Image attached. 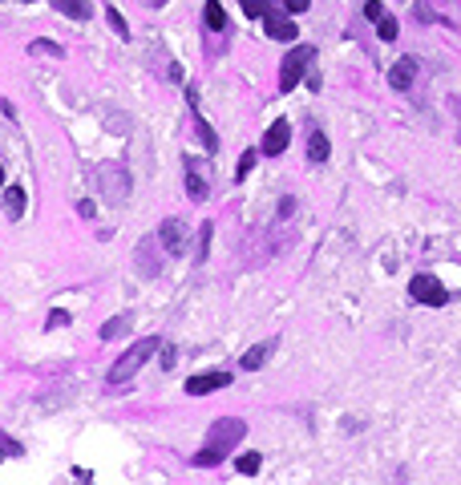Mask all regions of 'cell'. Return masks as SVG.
Returning <instances> with one entry per match:
<instances>
[{
  "instance_id": "obj_1",
  "label": "cell",
  "mask_w": 461,
  "mask_h": 485,
  "mask_svg": "<svg viewBox=\"0 0 461 485\" xmlns=\"http://www.w3.org/2000/svg\"><path fill=\"white\" fill-rule=\"evenodd\" d=\"M158 348H162V340H158V336L138 340L134 348H125L122 356H118V364L110 368V385H122V380H130V376H134L138 368H142V364H146V360H150V356H154Z\"/></svg>"
},
{
  "instance_id": "obj_2",
  "label": "cell",
  "mask_w": 461,
  "mask_h": 485,
  "mask_svg": "<svg viewBox=\"0 0 461 485\" xmlns=\"http://www.w3.org/2000/svg\"><path fill=\"white\" fill-rule=\"evenodd\" d=\"M316 61V49L312 45H299V49H291L284 57V65H279V93H291V89L304 81V69Z\"/></svg>"
},
{
  "instance_id": "obj_3",
  "label": "cell",
  "mask_w": 461,
  "mask_h": 485,
  "mask_svg": "<svg viewBox=\"0 0 461 485\" xmlns=\"http://www.w3.org/2000/svg\"><path fill=\"white\" fill-rule=\"evenodd\" d=\"M409 296L417 299V303H425V308H445L449 291L441 287V279H437V275L421 271V275H413V279H409Z\"/></svg>"
},
{
  "instance_id": "obj_4",
  "label": "cell",
  "mask_w": 461,
  "mask_h": 485,
  "mask_svg": "<svg viewBox=\"0 0 461 485\" xmlns=\"http://www.w3.org/2000/svg\"><path fill=\"white\" fill-rule=\"evenodd\" d=\"M231 429H243V421H219L211 429V445L199 449V457H195V465H214V461H223V453L231 449V441L235 437H227Z\"/></svg>"
},
{
  "instance_id": "obj_5",
  "label": "cell",
  "mask_w": 461,
  "mask_h": 485,
  "mask_svg": "<svg viewBox=\"0 0 461 485\" xmlns=\"http://www.w3.org/2000/svg\"><path fill=\"white\" fill-rule=\"evenodd\" d=\"M287 142H291V122H284V118H279V122H271L267 125V134H263V154H284L287 150Z\"/></svg>"
},
{
  "instance_id": "obj_6",
  "label": "cell",
  "mask_w": 461,
  "mask_h": 485,
  "mask_svg": "<svg viewBox=\"0 0 461 485\" xmlns=\"http://www.w3.org/2000/svg\"><path fill=\"white\" fill-rule=\"evenodd\" d=\"M231 385V372H202V376H190L187 380V392L190 397H207L214 388H227Z\"/></svg>"
},
{
  "instance_id": "obj_7",
  "label": "cell",
  "mask_w": 461,
  "mask_h": 485,
  "mask_svg": "<svg viewBox=\"0 0 461 485\" xmlns=\"http://www.w3.org/2000/svg\"><path fill=\"white\" fill-rule=\"evenodd\" d=\"M263 28H267V37H271V41H296V37H299L296 21H287V16H275V13L263 16Z\"/></svg>"
},
{
  "instance_id": "obj_8",
  "label": "cell",
  "mask_w": 461,
  "mask_h": 485,
  "mask_svg": "<svg viewBox=\"0 0 461 485\" xmlns=\"http://www.w3.org/2000/svg\"><path fill=\"white\" fill-rule=\"evenodd\" d=\"M271 352H275V340H259L255 348H247V352H243V360H239V364H243V372H259Z\"/></svg>"
},
{
  "instance_id": "obj_9",
  "label": "cell",
  "mask_w": 461,
  "mask_h": 485,
  "mask_svg": "<svg viewBox=\"0 0 461 485\" xmlns=\"http://www.w3.org/2000/svg\"><path fill=\"white\" fill-rule=\"evenodd\" d=\"M158 235H162V243H166V251H170V255H182V247H187V235H182V223H178V219H166Z\"/></svg>"
},
{
  "instance_id": "obj_10",
  "label": "cell",
  "mask_w": 461,
  "mask_h": 485,
  "mask_svg": "<svg viewBox=\"0 0 461 485\" xmlns=\"http://www.w3.org/2000/svg\"><path fill=\"white\" fill-rule=\"evenodd\" d=\"M413 77H417V61L413 57H400L397 65H393V73H388V81H393V89H409Z\"/></svg>"
},
{
  "instance_id": "obj_11",
  "label": "cell",
  "mask_w": 461,
  "mask_h": 485,
  "mask_svg": "<svg viewBox=\"0 0 461 485\" xmlns=\"http://www.w3.org/2000/svg\"><path fill=\"white\" fill-rule=\"evenodd\" d=\"M202 21H207V28H211V33H223V28H227L223 4H219V0H207V4H202Z\"/></svg>"
},
{
  "instance_id": "obj_12",
  "label": "cell",
  "mask_w": 461,
  "mask_h": 485,
  "mask_svg": "<svg viewBox=\"0 0 461 485\" xmlns=\"http://www.w3.org/2000/svg\"><path fill=\"white\" fill-rule=\"evenodd\" d=\"M4 214H9L13 223L25 214V190L21 187H4Z\"/></svg>"
},
{
  "instance_id": "obj_13",
  "label": "cell",
  "mask_w": 461,
  "mask_h": 485,
  "mask_svg": "<svg viewBox=\"0 0 461 485\" xmlns=\"http://www.w3.org/2000/svg\"><path fill=\"white\" fill-rule=\"evenodd\" d=\"M328 154H332V146H328V134L312 130V134H308V162H328Z\"/></svg>"
},
{
  "instance_id": "obj_14",
  "label": "cell",
  "mask_w": 461,
  "mask_h": 485,
  "mask_svg": "<svg viewBox=\"0 0 461 485\" xmlns=\"http://www.w3.org/2000/svg\"><path fill=\"white\" fill-rule=\"evenodd\" d=\"M57 9L65 16H73V21H86L89 16V0H57Z\"/></svg>"
},
{
  "instance_id": "obj_15",
  "label": "cell",
  "mask_w": 461,
  "mask_h": 485,
  "mask_svg": "<svg viewBox=\"0 0 461 485\" xmlns=\"http://www.w3.org/2000/svg\"><path fill=\"white\" fill-rule=\"evenodd\" d=\"M259 465H263V457H259V453H243V457L235 461V469L243 473V477H255V473H259Z\"/></svg>"
},
{
  "instance_id": "obj_16",
  "label": "cell",
  "mask_w": 461,
  "mask_h": 485,
  "mask_svg": "<svg viewBox=\"0 0 461 485\" xmlns=\"http://www.w3.org/2000/svg\"><path fill=\"white\" fill-rule=\"evenodd\" d=\"M239 4H243V16H267L271 13V0H239Z\"/></svg>"
},
{
  "instance_id": "obj_17",
  "label": "cell",
  "mask_w": 461,
  "mask_h": 485,
  "mask_svg": "<svg viewBox=\"0 0 461 485\" xmlns=\"http://www.w3.org/2000/svg\"><path fill=\"white\" fill-rule=\"evenodd\" d=\"M105 16H110V28H113V33H118V37H122V41H130V25H125V16L118 13L113 4H110V9H105Z\"/></svg>"
},
{
  "instance_id": "obj_18",
  "label": "cell",
  "mask_w": 461,
  "mask_h": 485,
  "mask_svg": "<svg viewBox=\"0 0 461 485\" xmlns=\"http://www.w3.org/2000/svg\"><path fill=\"white\" fill-rule=\"evenodd\" d=\"M187 190H190V199H207V182H202V174H199V170H190V174H187Z\"/></svg>"
},
{
  "instance_id": "obj_19",
  "label": "cell",
  "mask_w": 461,
  "mask_h": 485,
  "mask_svg": "<svg viewBox=\"0 0 461 485\" xmlns=\"http://www.w3.org/2000/svg\"><path fill=\"white\" fill-rule=\"evenodd\" d=\"M211 235H214V226H211V223H202V226H199V255H195L199 263H207V251H211Z\"/></svg>"
},
{
  "instance_id": "obj_20",
  "label": "cell",
  "mask_w": 461,
  "mask_h": 485,
  "mask_svg": "<svg viewBox=\"0 0 461 485\" xmlns=\"http://www.w3.org/2000/svg\"><path fill=\"white\" fill-rule=\"evenodd\" d=\"M255 158H259L255 150H243V158H239V166H235V178H239V182H243V178H247L251 170H255Z\"/></svg>"
},
{
  "instance_id": "obj_21",
  "label": "cell",
  "mask_w": 461,
  "mask_h": 485,
  "mask_svg": "<svg viewBox=\"0 0 461 485\" xmlns=\"http://www.w3.org/2000/svg\"><path fill=\"white\" fill-rule=\"evenodd\" d=\"M125 328H130V315H122V320H110L105 328H101V340H113V336H122Z\"/></svg>"
},
{
  "instance_id": "obj_22",
  "label": "cell",
  "mask_w": 461,
  "mask_h": 485,
  "mask_svg": "<svg viewBox=\"0 0 461 485\" xmlns=\"http://www.w3.org/2000/svg\"><path fill=\"white\" fill-rule=\"evenodd\" d=\"M376 28H380V41H397V21H393L388 13L376 21Z\"/></svg>"
},
{
  "instance_id": "obj_23",
  "label": "cell",
  "mask_w": 461,
  "mask_h": 485,
  "mask_svg": "<svg viewBox=\"0 0 461 485\" xmlns=\"http://www.w3.org/2000/svg\"><path fill=\"white\" fill-rule=\"evenodd\" d=\"M29 49H33V53H53V57H61V45H57V41H45V37H41V41H33Z\"/></svg>"
},
{
  "instance_id": "obj_24",
  "label": "cell",
  "mask_w": 461,
  "mask_h": 485,
  "mask_svg": "<svg viewBox=\"0 0 461 485\" xmlns=\"http://www.w3.org/2000/svg\"><path fill=\"white\" fill-rule=\"evenodd\" d=\"M175 364H178V348L175 344H162V368L166 372H175Z\"/></svg>"
},
{
  "instance_id": "obj_25",
  "label": "cell",
  "mask_w": 461,
  "mask_h": 485,
  "mask_svg": "<svg viewBox=\"0 0 461 485\" xmlns=\"http://www.w3.org/2000/svg\"><path fill=\"white\" fill-rule=\"evenodd\" d=\"M16 453H21V445H16V441H9V437L0 433V461H4V457H16Z\"/></svg>"
},
{
  "instance_id": "obj_26",
  "label": "cell",
  "mask_w": 461,
  "mask_h": 485,
  "mask_svg": "<svg viewBox=\"0 0 461 485\" xmlns=\"http://www.w3.org/2000/svg\"><path fill=\"white\" fill-rule=\"evenodd\" d=\"M364 16H368V21H380V16H385V9H380V4H376V0H368V4H364Z\"/></svg>"
},
{
  "instance_id": "obj_27",
  "label": "cell",
  "mask_w": 461,
  "mask_h": 485,
  "mask_svg": "<svg viewBox=\"0 0 461 485\" xmlns=\"http://www.w3.org/2000/svg\"><path fill=\"white\" fill-rule=\"evenodd\" d=\"M65 323H69V311H53L45 328H49V332H53V328H65Z\"/></svg>"
},
{
  "instance_id": "obj_28",
  "label": "cell",
  "mask_w": 461,
  "mask_h": 485,
  "mask_svg": "<svg viewBox=\"0 0 461 485\" xmlns=\"http://www.w3.org/2000/svg\"><path fill=\"white\" fill-rule=\"evenodd\" d=\"M312 0H287V13H308Z\"/></svg>"
},
{
  "instance_id": "obj_29",
  "label": "cell",
  "mask_w": 461,
  "mask_h": 485,
  "mask_svg": "<svg viewBox=\"0 0 461 485\" xmlns=\"http://www.w3.org/2000/svg\"><path fill=\"white\" fill-rule=\"evenodd\" d=\"M291 211H296V199H284V202H279V219H287Z\"/></svg>"
},
{
  "instance_id": "obj_30",
  "label": "cell",
  "mask_w": 461,
  "mask_h": 485,
  "mask_svg": "<svg viewBox=\"0 0 461 485\" xmlns=\"http://www.w3.org/2000/svg\"><path fill=\"white\" fill-rule=\"evenodd\" d=\"M0 187H4V166H0Z\"/></svg>"
},
{
  "instance_id": "obj_31",
  "label": "cell",
  "mask_w": 461,
  "mask_h": 485,
  "mask_svg": "<svg viewBox=\"0 0 461 485\" xmlns=\"http://www.w3.org/2000/svg\"><path fill=\"white\" fill-rule=\"evenodd\" d=\"M25 4H33V0H25Z\"/></svg>"
}]
</instances>
